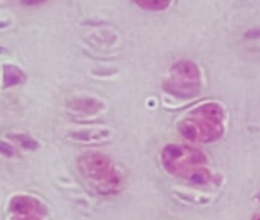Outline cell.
Instances as JSON below:
<instances>
[{
	"label": "cell",
	"instance_id": "7a4b0ae2",
	"mask_svg": "<svg viewBox=\"0 0 260 220\" xmlns=\"http://www.w3.org/2000/svg\"><path fill=\"white\" fill-rule=\"evenodd\" d=\"M26 3H40V2H44V0H24Z\"/></svg>",
	"mask_w": 260,
	"mask_h": 220
},
{
	"label": "cell",
	"instance_id": "6da1fadb",
	"mask_svg": "<svg viewBox=\"0 0 260 220\" xmlns=\"http://www.w3.org/2000/svg\"><path fill=\"white\" fill-rule=\"evenodd\" d=\"M3 75H5V85L6 87L15 85V84L23 81V73L17 67H12V65H6Z\"/></svg>",
	"mask_w": 260,
	"mask_h": 220
}]
</instances>
